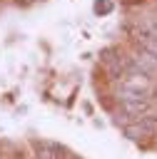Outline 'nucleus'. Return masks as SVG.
<instances>
[{
  "label": "nucleus",
  "mask_w": 157,
  "mask_h": 159,
  "mask_svg": "<svg viewBox=\"0 0 157 159\" xmlns=\"http://www.w3.org/2000/svg\"><path fill=\"white\" fill-rule=\"evenodd\" d=\"M60 147H55V144H50V142H40V144H35V159H62L60 157Z\"/></svg>",
  "instance_id": "20e7f679"
},
{
  "label": "nucleus",
  "mask_w": 157,
  "mask_h": 159,
  "mask_svg": "<svg viewBox=\"0 0 157 159\" xmlns=\"http://www.w3.org/2000/svg\"><path fill=\"white\" fill-rule=\"evenodd\" d=\"M125 134L132 139V142H147V139H157V117H140L135 124L125 127Z\"/></svg>",
  "instance_id": "f257e3e1"
},
{
  "label": "nucleus",
  "mask_w": 157,
  "mask_h": 159,
  "mask_svg": "<svg viewBox=\"0 0 157 159\" xmlns=\"http://www.w3.org/2000/svg\"><path fill=\"white\" fill-rule=\"evenodd\" d=\"M132 40H135V45H137V52H145V55H150L152 60H157V35H155L145 22H137V25H135Z\"/></svg>",
  "instance_id": "f03ea898"
},
{
  "label": "nucleus",
  "mask_w": 157,
  "mask_h": 159,
  "mask_svg": "<svg viewBox=\"0 0 157 159\" xmlns=\"http://www.w3.org/2000/svg\"><path fill=\"white\" fill-rule=\"evenodd\" d=\"M112 5L110 2H95V12H110Z\"/></svg>",
  "instance_id": "39448f33"
},
{
  "label": "nucleus",
  "mask_w": 157,
  "mask_h": 159,
  "mask_svg": "<svg viewBox=\"0 0 157 159\" xmlns=\"http://www.w3.org/2000/svg\"><path fill=\"white\" fill-rule=\"evenodd\" d=\"M150 99L147 97H137V94H122L120 97V109H122V114L125 117H132V119H137V117H145L147 112H150Z\"/></svg>",
  "instance_id": "7ed1b4c3"
},
{
  "label": "nucleus",
  "mask_w": 157,
  "mask_h": 159,
  "mask_svg": "<svg viewBox=\"0 0 157 159\" xmlns=\"http://www.w3.org/2000/svg\"><path fill=\"white\" fill-rule=\"evenodd\" d=\"M12 159H22V157H20V154H15V157H12Z\"/></svg>",
  "instance_id": "423d86ee"
},
{
  "label": "nucleus",
  "mask_w": 157,
  "mask_h": 159,
  "mask_svg": "<svg viewBox=\"0 0 157 159\" xmlns=\"http://www.w3.org/2000/svg\"><path fill=\"white\" fill-rule=\"evenodd\" d=\"M155 142H157V139H155Z\"/></svg>",
  "instance_id": "0eeeda50"
}]
</instances>
